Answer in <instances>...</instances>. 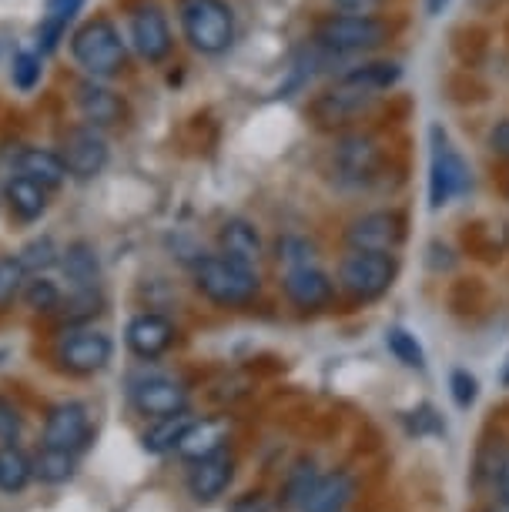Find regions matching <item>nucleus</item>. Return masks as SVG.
Masks as SVG:
<instances>
[{"label":"nucleus","instance_id":"nucleus-44","mask_svg":"<svg viewBox=\"0 0 509 512\" xmlns=\"http://www.w3.org/2000/svg\"><path fill=\"white\" fill-rule=\"evenodd\" d=\"M493 512H509V502H503V506H496Z\"/></svg>","mask_w":509,"mask_h":512},{"label":"nucleus","instance_id":"nucleus-8","mask_svg":"<svg viewBox=\"0 0 509 512\" xmlns=\"http://www.w3.org/2000/svg\"><path fill=\"white\" fill-rule=\"evenodd\" d=\"M469 188V164L463 161L446 131L432 128V158H429V205L443 208Z\"/></svg>","mask_w":509,"mask_h":512},{"label":"nucleus","instance_id":"nucleus-35","mask_svg":"<svg viewBox=\"0 0 509 512\" xmlns=\"http://www.w3.org/2000/svg\"><path fill=\"white\" fill-rule=\"evenodd\" d=\"M312 245L305 238H295V235H288L282 238V245H278V258L288 265V268H299V265H312Z\"/></svg>","mask_w":509,"mask_h":512},{"label":"nucleus","instance_id":"nucleus-15","mask_svg":"<svg viewBox=\"0 0 509 512\" xmlns=\"http://www.w3.org/2000/svg\"><path fill=\"white\" fill-rule=\"evenodd\" d=\"M131 395L138 412L151 415V419H165V415H178L188 409V392L168 375H148V379L134 385Z\"/></svg>","mask_w":509,"mask_h":512},{"label":"nucleus","instance_id":"nucleus-39","mask_svg":"<svg viewBox=\"0 0 509 512\" xmlns=\"http://www.w3.org/2000/svg\"><path fill=\"white\" fill-rule=\"evenodd\" d=\"M335 4V11H342V14H376L386 0H332Z\"/></svg>","mask_w":509,"mask_h":512},{"label":"nucleus","instance_id":"nucleus-7","mask_svg":"<svg viewBox=\"0 0 509 512\" xmlns=\"http://www.w3.org/2000/svg\"><path fill=\"white\" fill-rule=\"evenodd\" d=\"M382 94H372L366 88H355V84L335 81L329 91H322L319 98L309 104V118L325 131H345L355 121L369 118L372 108L379 104Z\"/></svg>","mask_w":509,"mask_h":512},{"label":"nucleus","instance_id":"nucleus-40","mask_svg":"<svg viewBox=\"0 0 509 512\" xmlns=\"http://www.w3.org/2000/svg\"><path fill=\"white\" fill-rule=\"evenodd\" d=\"M232 512H268V502L262 496H255V492H248L232 506Z\"/></svg>","mask_w":509,"mask_h":512},{"label":"nucleus","instance_id":"nucleus-19","mask_svg":"<svg viewBox=\"0 0 509 512\" xmlns=\"http://www.w3.org/2000/svg\"><path fill=\"white\" fill-rule=\"evenodd\" d=\"M232 472H235L232 459L222 456V452H215V456H208V459H198L195 469H191V476H188L191 496H195L198 502L218 499L228 489V482H232Z\"/></svg>","mask_w":509,"mask_h":512},{"label":"nucleus","instance_id":"nucleus-1","mask_svg":"<svg viewBox=\"0 0 509 512\" xmlns=\"http://www.w3.org/2000/svg\"><path fill=\"white\" fill-rule=\"evenodd\" d=\"M389 41V24L376 14H329L315 24L312 44L332 57H355L379 51Z\"/></svg>","mask_w":509,"mask_h":512},{"label":"nucleus","instance_id":"nucleus-43","mask_svg":"<svg viewBox=\"0 0 509 512\" xmlns=\"http://www.w3.org/2000/svg\"><path fill=\"white\" fill-rule=\"evenodd\" d=\"M449 4V0H426V11H429V17H439L443 14V7Z\"/></svg>","mask_w":509,"mask_h":512},{"label":"nucleus","instance_id":"nucleus-29","mask_svg":"<svg viewBox=\"0 0 509 512\" xmlns=\"http://www.w3.org/2000/svg\"><path fill=\"white\" fill-rule=\"evenodd\" d=\"M34 476L44 482V486H64L74 476V456L67 449H51L44 446L41 456L34 459Z\"/></svg>","mask_w":509,"mask_h":512},{"label":"nucleus","instance_id":"nucleus-30","mask_svg":"<svg viewBox=\"0 0 509 512\" xmlns=\"http://www.w3.org/2000/svg\"><path fill=\"white\" fill-rule=\"evenodd\" d=\"M27 268L17 255H0V312H7L24 295Z\"/></svg>","mask_w":509,"mask_h":512},{"label":"nucleus","instance_id":"nucleus-16","mask_svg":"<svg viewBox=\"0 0 509 512\" xmlns=\"http://www.w3.org/2000/svg\"><path fill=\"white\" fill-rule=\"evenodd\" d=\"M124 342H128V349L138 355V359H158V355H165L171 349V342H175V325L158 312L134 315L128 328H124Z\"/></svg>","mask_w":509,"mask_h":512},{"label":"nucleus","instance_id":"nucleus-23","mask_svg":"<svg viewBox=\"0 0 509 512\" xmlns=\"http://www.w3.org/2000/svg\"><path fill=\"white\" fill-rule=\"evenodd\" d=\"M225 436H228V429H225V422H218V419L191 422L188 432L178 442V456H185L191 462L208 459V456H215V452H222Z\"/></svg>","mask_w":509,"mask_h":512},{"label":"nucleus","instance_id":"nucleus-27","mask_svg":"<svg viewBox=\"0 0 509 512\" xmlns=\"http://www.w3.org/2000/svg\"><path fill=\"white\" fill-rule=\"evenodd\" d=\"M84 7V0H47L44 21H41V51H54L57 41L64 37L71 17Z\"/></svg>","mask_w":509,"mask_h":512},{"label":"nucleus","instance_id":"nucleus-10","mask_svg":"<svg viewBox=\"0 0 509 512\" xmlns=\"http://www.w3.org/2000/svg\"><path fill=\"white\" fill-rule=\"evenodd\" d=\"M61 158L67 175L78 181H91L108 168V141H104V134L98 128L81 124V128H71L64 134Z\"/></svg>","mask_w":509,"mask_h":512},{"label":"nucleus","instance_id":"nucleus-33","mask_svg":"<svg viewBox=\"0 0 509 512\" xmlns=\"http://www.w3.org/2000/svg\"><path fill=\"white\" fill-rule=\"evenodd\" d=\"M17 258L24 262L27 272H37V275H41V272H47L51 265L61 262V251H57V248H54V241L44 235V238H34L31 245H24V248H21V255H17Z\"/></svg>","mask_w":509,"mask_h":512},{"label":"nucleus","instance_id":"nucleus-41","mask_svg":"<svg viewBox=\"0 0 509 512\" xmlns=\"http://www.w3.org/2000/svg\"><path fill=\"white\" fill-rule=\"evenodd\" d=\"M489 144H493L496 154H509V121H499L493 138H489Z\"/></svg>","mask_w":509,"mask_h":512},{"label":"nucleus","instance_id":"nucleus-9","mask_svg":"<svg viewBox=\"0 0 509 512\" xmlns=\"http://www.w3.org/2000/svg\"><path fill=\"white\" fill-rule=\"evenodd\" d=\"M406 241V218L399 211H366V215L352 218L345 228V245L352 251H379V255H396Z\"/></svg>","mask_w":509,"mask_h":512},{"label":"nucleus","instance_id":"nucleus-21","mask_svg":"<svg viewBox=\"0 0 509 512\" xmlns=\"http://www.w3.org/2000/svg\"><path fill=\"white\" fill-rule=\"evenodd\" d=\"M61 272L78 292H94L101 278V262H98V251L88 241H74L61 251Z\"/></svg>","mask_w":509,"mask_h":512},{"label":"nucleus","instance_id":"nucleus-12","mask_svg":"<svg viewBox=\"0 0 509 512\" xmlns=\"http://www.w3.org/2000/svg\"><path fill=\"white\" fill-rule=\"evenodd\" d=\"M111 338L104 332H94V328H81V332H71L57 349V359L67 372L74 375H94L101 369H108L111 362Z\"/></svg>","mask_w":509,"mask_h":512},{"label":"nucleus","instance_id":"nucleus-17","mask_svg":"<svg viewBox=\"0 0 509 512\" xmlns=\"http://www.w3.org/2000/svg\"><path fill=\"white\" fill-rule=\"evenodd\" d=\"M74 101H78L81 118L88 121L91 128H98V131L101 128H114V124L124 118V101L111 88L98 84V77H91V81H81L78 94H74Z\"/></svg>","mask_w":509,"mask_h":512},{"label":"nucleus","instance_id":"nucleus-3","mask_svg":"<svg viewBox=\"0 0 509 512\" xmlns=\"http://www.w3.org/2000/svg\"><path fill=\"white\" fill-rule=\"evenodd\" d=\"M382 161H386L382 144L369 131H342L329 151V171L335 185L349 191H362L372 181H379Z\"/></svg>","mask_w":509,"mask_h":512},{"label":"nucleus","instance_id":"nucleus-45","mask_svg":"<svg viewBox=\"0 0 509 512\" xmlns=\"http://www.w3.org/2000/svg\"><path fill=\"white\" fill-rule=\"evenodd\" d=\"M503 385H509V369L503 372Z\"/></svg>","mask_w":509,"mask_h":512},{"label":"nucleus","instance_id":"nucleus-11","mask_svg":"<svg viewBox=\"0 0 509 512\" xmlns=\"http://www.w3.org/2000/svg\"><path fill=\"white\" fill-rule=\"evenodd\" d=\"M131 44L148 64H161L165 57L171 54V27H168V17L161 11L158 4H138L131 11Z\"/></svg>","mask_w":509,"mask_h":512},{"label":"nucleus","instance_id":"nucleus-5","mask_svg":"<svg viewBox=\"0 0 509 512\" xmlns=\"http://www.w3.org/2000/svg\"><path fill=\"white\" fill-rule=\"evenodd\" d=\"M71 54L78 67L88 77H114L121 74L124 61H128V47L121 41V31L108 17H94L71 37Z\"/></svg>","mask_w":509,"mask_h":512},{"label":"nucleus","instance_id":"nucleus-13","mask_svg":"<svg viewBox=\"0 0 509 512\" xmlns=\"http://www.w3.org/2000/svg\"><path fill=\"white\" fill-rule=\"evenodd\" d=\"M282 292L295 308L315 312V308H325L332 302L335 282H332V275L322 272L319 265H299V268H285Z\"/></svg>","mask_w":509,"mask_h":512},{"label":"nucleus","instance_id":"nucleus-25","mask_svg":"<svg viewBox=\"0 0 509 512\" xmlns=\"http://www.w3.org/2000/svg\"><path fill=\"white\" fill-rule=\"evenodd\" d=\"M339 81L355 84V88H366L372 94H382V91H392L402 81V64L399 61H366V64L349 67Z\"/></svg>","mask_w":509,"mask_h":512},{"label":"nucleus","instance_id":"nucleus-34","mask_svg":"<svg viewBox=\"0 0 509 512\" xmlns=\"http://www.w3.org/2000/svg\"><path fill=\"white\" fill-rule=\"evenodd\" d=\"M11 77H14V84L21 91H34L37 88V81H41V57L37 54H31V51H21L14 57V71H11Z\"/></svg>","mask_w":509,"mask_h":512},{"label":"nucleus","instance_id":"nucleus-26","mask_svg":"<svg viewBox=\"0 0 509 512\" xmlns=\"http://www.w3.org/2000/svg\"><path fill=\"white\" fill-rule=\"evenodd\" d=\"M195 419H188L185 412L178 415H165V419H158L155 425H151L148 432H144V449L155 452V456H165V452H178V442L181 436L188 432V425Z\"/></svg>","mask_w":509,"mask_h":512},{"label":"nucleus","instance_id":"nucleus-28","mask_svg":"<svg viewBox=\"0 0 509 512\" xmlns=\"http://www.w3.org/2000/svg\"><path fill=\"white\" fill-rule=\"evenodd\" d=\"M34 479V462L14 446H0V489L4 492H24L27 482Z\"/></svg>","mask_w":509,"mask_h":512},{"label":"nucleus","instance_id":"nucleus-46","mask_svg":"<svg viewBox=\"0 0 509 512\" xmlns=\"http://www.w3.org/2000/svg\"><path fill=\"white\" fill-rule=\"evenodd\" d=\"M4 359H7V352H4V349H0V362H4Z\"/></svg>","mask_w":509,"mask_h":512},{"label":"nucleus","instance_id":"nucleus-6","mask_svg":"<svg viewBox=\"0 0 509 512\" xmlns=\"http://www.w3.org/2000/svg\"><path fill=\"white\" fill-rule=\"evenodd\" d=\"M399 275L396 255L379 251H352L339 262V288L352 302H376L392 288Z\"/></svg>","mask_w":509,"mask_h":512},{"label":"nucleus","instance_id":"nucleus-22","mask_svg":"<svg viewBox=\"0 0 509 512\" xmlns=\"http://www.w3.org/2000/svg\"><path fill=\"white\" fill-rule=\"evenodd\" d=\"M352 492V479L345 472H332V476H322L315 482L302 502V512H345V506L352 502Z\"/></svg>","mask_w":509,"mask_h":512},{"label":"nucleus","instance_id":"nucleus-31","mask_svg":"<svg viewBox=\"0 0 509 512\" xmlns=\"http://www.w3.org/2000/svg\"><path fill=\"white\" fill-rule=\"evenodd\" d=\"M386 345H389V352L406 365V369H426V352H422L419 338L412 332H406V328H389Z\"/></svg>","mask_w":509,"mask_h":512},{"label":"nucleus","instance_id":"nucleus-14","mask_svg":"<svg viewBox=\"0 0 509 512\" xmlns=\"http://www.w3.org/2000/svg\"><path fill=\"white\" fill-rule=\"evenodd\" d=\"M88 436H91V419H88V409H84L81 402H61L47 412L44 446L74 452L78 446L88 442Z\"/></svg>","mask_w":509,"mask_h":512},{"label":"nucleus","instance_id":"nucleus-32","mask_svg":"<svg viewBox=\"0 0 509 512\" xmlns=\"http://www.w3.org/2000/svg\"><path fill=\"white\" fill-rule=\"evenodd\" d=\"M24 302L31 312H54L61 305V288H57L51 278L37 275V278H27L24 285Z\"/></svg>","mask_w":509,"mask_h":512},{"label":"nucleus","instance_id":"nucleus-2","mask_svg":"<svg viewBox=\"0 0 509 512\" xmlns=\"http://www.w3.org/2000/svg\"><path fill=\"white\" fill-rule=\"evenodd\" d=\"M195 288L208 302L222 308H242L248 302H255L262 282H258L255 268L238 265L218 251V255H205L195 262Z\"/></svg>","mask_w":509,"mask_h":512},{"label":"nucleus","instance_id":"nucleus-20","mask_svg":"<svg viewBox=\"0 0 509 512\" xmlns=\"http://www.w3.org/2000/svg\"><path fill=\"white\" fill-rule=\"evenodd\" d=\"M47 195H51V188H44L41 181L27 178V175H17L7 181L4 188V198H7V208H11V215L17 221H37L47 211Z\"/></svg>","mask_w":509,"mask_h":512},{"label":"nucleus","instance_id":"nucleus-36","mask_svg":"<svg viewBox=\"0 0 509 512\" xmlns=\"http://www.w3.org/2000/svg\"><path fill=\"white\" fill-rule=\"evenodd\" d=\"M449 392H453V402L459 405V409H469L479 395V385L466 369H456L453 375H449Z\"/></svg>","mask_w":509,"mask_h":512},{"label":"nucleus","instance_id":"nucleus-18","mask_svg":"<svg viewBox=\"0 0 509 512\" xmlns=\"http://www.w3.org/2000/svg\"><path fill=\"white\" fill-rule=\"evenodd\" d=\"M218 248H222L225 258H232L238 265H248V268H258L265 255V245H262V235L252 221L245 218H228L222 228H218Z\"/></svg>","mask_w":509,"mask_h":512},{"label":"nucleus","instance_id":"nucleus-38","mask_svg":"<svg viewBox=\"0 0 509 512\" xmlns=\"http://www.w3.org/2000/svg\"><path fill=\"white\" fill-rule=\"evenodd\" d=\"M315 482H319V476H315V466H312V462H302V466L292 472V482H288V499L305 502V496L312 492Z\"/></svg>","mask_w":509,"mask_h":512},{"label":"nucleus","instance_id":"nucleus-37","mask_svg":"<svg viewBox=\"0 0 509 512\" xmlns=\"http://www.w3.org/2000/svg\"><path fill=\"white\" fill-rule=\"evenodd\" d=\"M21 429H24V419H21V412H17V405L0 395V442H17Z\"/></svg>","mask_w":509,"mask_h":512},{"label":"nucleus","instance_id":"nucleus-4","mask_svg":"<svg viewBox=\"0 0 509 512\" xmlns=\"http://www.w3.org/2000/svg\"><path fill=\"white\" fill-rule=\"evenodd\" d=\"M181 31L198 54L218 57L235 41V11L225 0H181Z\"/></svg>","mask_w":509,"mask_h":512},{"label":"nucleus","instance_id":"nucleus-24","mask_svg":"<svg viewBox=\"0 0 509 512\" xmlns=\"http://www.w3.org/2000/svg\"><path fill=\"white\" fill-rule=\"evenodd\" d=\"M17 171L34 181H41L44 188H61L64 178H67V168H64V158L47 148H24L17 154Z\"/></svg>","mask_w":509,"mask_h":512},{"label":"nucleus","instance_id":"nucleus-42","mask_svg":"<svg viewBox=\"0 0 509 512\" xmlns=\"http://www.w3.org/2000/svg\"><path fill=\"white\" fill-rule=\"evenodd\" d=\"M499 492H503V499L509 502V459L499 466Z\"/></svg>","mask_w":509,"mask_h":512}]
</instances>
